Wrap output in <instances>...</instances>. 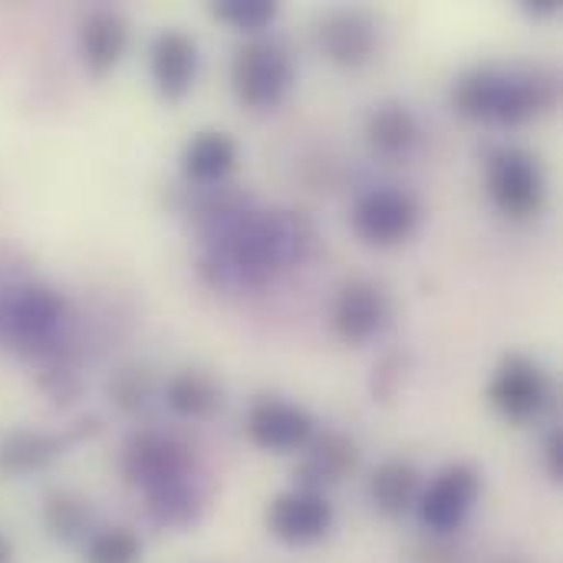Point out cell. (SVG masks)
I'll return each instance as SVG.
<instances>
[{
    "label": "cell",
    "instance_id": "1",
    "mask_svg": "<svg viewBox=\"0 0 563 563\" xmlns=\"http://www.w3.org/2000/svg\"><path fill=\"white\" fill-rule=\"evenodd\" d=\"M554 102V79L531 69L482 66L459 79L455 106L462 115L478 122L518 125Z\"/></svg>",
    "mask_w": 563,
    "mask_h": 563
},
{
    "label": "cell",
    "instance_id": "2",
    "mask_svg": "<svg viewBox=\"0 0 563 563\" xmlns=\"http://www.w3.org/2000/svg\"><path fill=\"white\" fill-rule=\"evenodd\" d=\"M66 323V300L53 287L30 284L13 290L0 307V330L26 356H43L53 350L59 327Z\"/></svg>",
    "mask_w": 563,
    "mask_h": 563
},
{
    "label": "cell",
    "instance_id": "3",
    "mask_svg": "<svg viewBox=\"0 0 563 563\" xmlns=\"http://www.w3.org/2000/svg\"><path fill=\"white\" fill-rule=\"evenodd\" d=\"M231 86L247 109H274L294 86L290 53L274 40H251L231 59Z\"/></svg>",
    "mask_w": 563,
    "mask_h": 563
},
{
    "label": "cell",
    "instance_id": "4",
    "mask_svg": "<svg viewBox=\"0 0 563 563\" xmlns=\"http://www.w3.org/2000/svg\"><path fill=\"white\" fill-rule=\"evenodd\" d=\"M488 191L508 218H531L544 201V175L531 152L498 148L488 162Z\"/></svg>",
    "mask_w": 563,
    "mask_h": 563
},
{
    "label": "cell",
    "instance_id": "5",
    "mask_svg": "<svg viewBox=\"0 0 563 563\" xmlns=\"http://www.w3.org/2000/svg\"><path fill=\"white\" fill-rule=\"evenodd\" d=\"M488 399L505 419L531 422L548 409L551 383H548L544 369L534 360H528L521 353H511V356L501 360V366H498V373H495V379L488 386Z\"/></svg>",
    "mask_w": 563,
    "mask_h": 563
},
{
    "label": "cell",
    "instance_id": "6",
    "mask_svg": "<svg viewBox=\"0 0 563 563\" xmlns=\"http://www.w3.org/2000/svg\"><path fill=\"white\" fill-rule=\"evenodd\" d=\"M419 224V205L402 188H373L353 208V228L366 244H402Z\"/></svg>",
    "mask_w": 563,
    "mask_h": 563
},
{
    "label": "cell",
    "instance_id": "7",
    "mask_svg": "<svg viewBox=\"0 0 563 563\" xmlns=\"http://www.w3.org/2000/svg\"><path fill=\"white\" fill-rule=\"evenodd\" d=\"M482 495V475L459 462L435 475L429 492L419 498V518L432 534H452L465 525L468 511Z\"/></svg>",
    "mask_w": 563,
    "mask_h": 563
},
{
    "label": "cell",
    "instance_id": "8",
    "mask_svg": "<svg viewBox=\"0 0 563 563\" xmlns=\"http://www.w3.org/2000/svg\"><path fill=\"white\" fill-rule=\"evenodd\" d=\"M122 475L129 485L152 492L158 485L191 475V455L181 442L158 432H135L122 452Z\"/></svg>",
    "mask_w": 563,
    "mask_h": 563
},
{
    "label": "cell",
    "instance_id": "9",
    "mask_svg": "<svg viewBox=\"0 0 563 563\" xmlns=\"http://www.w3.org/2000/svg\"><path fill=\"white\" fill-rule=\"evenodd\" d=\"M267 531L294 548H307L317 544L330 534L333 528V508L320 492H307V488H294L277 495L267 505Z\"/></svg>",
    "mask_w": 563,
    "mask_h": 563
},
{
    "label": "cell",
    "instance_id": "10",
    "mask_svg": "<svg viewBox=\"0 0 563 563\" xmlns=\"http://www.w3.org/2000/svg\"><path fill=\"white\" fill-rule=\"evenodd\" d=\"M247 435L264 452H297L317 435V422L294 402L257 399L247 412Z\"/></svg>",
    "mask_w": 563,
    "mask_h": 563
},
{
    "label": "cell",
    "instance_id": "11",
    "mask_svg": "<svg viewBox=\"0 0 563 563\" xmlns=\"http://www.w3.org/2000/svg\"><path fill=\"white\" fill-rule=\"evenodd\" d=\"M389 320L386 294L369 280L346 284L333 300V330L343 343H369Z\"/></svg>",
    "mask_w": 563,
    "mask_h": 563
},
{
    "label": "cell",
    "instance_id": "12",
    "mask_svg": "<svg viewBox=\"0 0 563 563\" xmlns=\"http://www.w3.org/2000/svg\"><path fill=\"white\" fill-rule=\"evenodd\" d=\"M317 46L336 66H363L376 49V23L363 10H333L317 23Z\"/></svg>",
    "mask_w": 563,
    "mask_h": 563
},
{
    "label": "cell",
    "instance_id": "13",
    "mask_svg": "<svg viewBox=\"0 0 563 563\" xmlns=\"http://www.w3.org/2000/svg\"><path fill=\"white\" fill-rule=\"evenodd\" d=\"M356 462H360V452H356V442L350 435H343V432L313 435L303 445V462L297 468L300 488L323 495V488L343 482L356 468Z\"/></svg>",
    "mask_w": 563,
    "mask_h": 563
},
{
    "label": "cell",
    "instance_id": "14",
    "mask_svg": "<svg viewBox=\"0 0 563 563\" xmlns=\"http://www.w3.org/2000/svg\"><path fill=\"white\" fill-rule=\"evenodd\" d=\"M198 73V46L181 30H165L152 43V79L165 99H181Z\"/></svg>",
    "mask_w": 563,
    "mask_h": 563
},
{
    "label": "cell",
    "instance_id": "15",
    "mask_svg": "<svg viewBox=\"0 0 563 563\" xmlns=\"http://www.w3.org/2000/svg\"><path fill=\"white\" fill-rule=\"evenodd\" d=\"M125 46H129V23L122 20V13L96 10V13H89L82 20L79 53H82V63L96 76H106L109 69H115V63L122 59Z\"/></svg>",
    "mask_w": 563,
    "mask_h": 563
},
{
    "label": "cell",
    "instance_id": "16",
    "mask_svg": "<svg viewBox=\"0 0 563 563\" xmlns=\"http://www.w3.org/2000/svg\"><path fill=\"white\" fill-rule=\"evenodd\" d=\"M66 449V439L53 432L13 429L0 439V478H23L53 465Z\"/></svg>",
    "mask_w": 563,
    "mask_h": 563
},
{
    "label": "cell",
    "instance_id": "17",
    "mask_svg": "<svg viewBox=\"0 0 563 563\" xmlns=\"http://www.w3.org/2000/svg\"><path fill=\"white\" fill-rule=\"evenodd\" d=\"M234 165H238V145L224 132H198L181 155L185 175L198 185L224 181L234 172Z\"/></svg>",
    "mask_w": 563,
    "mask_h": 563
},
{
    "label": "cell",
    "instance_id": "18",
    "mask_svg": "<svg viewBox=\"0 0 563 563\" xmlns=\"http://www.w3.org/2000/svg\"><path fill=\"white\" fill-rule=\"evenodd\" d=\"M419 498V472L412 462L406 459H389L383 462L373 478H369V501L379 515L386 518H399L412 508V501Z\"/></svg>",
    "mask_w": 563,
    "mask_h": 563
},
{
    "label": "cell",
    "instance_id": "19",
    "mask_svg": "<svg viewBox=\"0 0 563 563\" xmlns=\"http://www.w3.org/2000/svg\"><path fill=\"white\" fill-rule=\"evenodd\" d=\"M145 498H148L152 521L162 528H191L205 511V495L198 492L191 475L158 485V488L145 492Z\"/></svg>",
    "mask_w": 563,
    "mask_h": 563
},
{
    "label": "cell",
    "instance_id": "20",
    "mask_svg": "<svg viewBox=\"0 0 563 563\" xmlns=\"http://www.w3.org/2000/svg\"><path fill=\"white\" fill-rule=\"evenodd\" d=\"M366 142L383 155H402L419 142V119L402 102H383L366 115Z\"/></svg>",
    "mask_w": 563,
    "mask_h": 563
},
{
    "label": "cell",
    "instance_id": "21",
    "mask_svg": "<svg viewBox=\"0 0 563 563\" xmlns=\"http://www.w3.org/2000/svg\"><path fill=\"white\" fill-rule=\"evenodd\" d=\"M165 402L181 419H205L221 406V386L201 369H181L168 379Z\"/></svg>",
    "mask_w": 563,
    "mask_h": 563
},
{
    "label": "cell",
    "instance_id": "22",
    "mask_svg": "<svg viewBox=\"0 0 563 563\" xmlns=\"http://www.w3.org/2000/svg\"><path fill=\"white\" fill-rule=\"evenodd\" d=\"M43 525H46L53 541L73 544V541H82L89 534L92 508L86 498H79L73 492H53L43 501Z\"/></svg>",
    "mask_w": 563,
    "mask_h": 563
},
{
    "label": "cell",
    "instance_id": "23",
    "mask_svg": "<svg viewBox=\"0 0 563 563\" xmlns=\"http://www.w3.org/2000/svg\"><path fill=\"white\" fill-rule=\"evenodd\" d=\"M86 563H139L142 561V541L129 528H106L96 531L86 541L82 551Z\"/></svg>",
    "mask_w": 563,
    "mask_h": 563
},
{
    "label": "cell",
    "instance_id": "24",
    "mask_svg": "<svg viewBox=\"0 0 563 563\" xmlns=\"http://www.w3.org/2000/svg\"><path fill=\"white\" fill-rule=\"evenodd\" d=\"M211 13H214L221 23L234 26V30L257 33V30H264V26L274 23L277 3H271V0H218V3L211 7Z\"/></svg>",
    "mask_w": 563,
    "mask_h": 563
},
{
    "label": "cell",
    "instance_id": "25",
    "mask_svg": "<svg viewBox=\"0 0 563 563\" xmlns=\"http://www.w3.org/2000/svg\"><path fill=\"white\" fill-rule=\"evenodd\" d=\"M109 396L122 412H139L148 406L152 396V376L142 366H125L109 379Z\"/></svg>",
    "mask_w": 563,
    "mask_h": 563
},
{
    "label": "cell",
    "instance_id": "26",
    "mask_svg": "<svg viewBox=\"0 0 563 563\" xmlns=\"http://www.w3.org/2000/svg\"><path fill=\"white\" fill-rule=\"evenodd\" d=\"M40 386H43V393H46L53 402H73V399L79 396V376H76L66 363L49 366V369L40 376Z\"/></svg>",
    "mask_w": 563,
    "mask_h": 563
},
{
    "label": "cell",
    "instance_id": "27",
    "mask_svg": "<svg viewBox=\"0 0 563 563\" xmlns=\"http://www.w3.org/2000/svg\"><path fill=\"white\" fill-rule=\"evenodd\" d=\"M544 465L551 482H563V435L561 429H554L544 442Z\"/></svg>",
    "mask_w": 563,
    "mask_h": 563
},
{
    "label": "cell",
    "instance_id": "28",
    "mask_svg": "<svg viewBox=\"0 0 563 563\" xmlns=\"http://www.w3.org/2000/svg\"><path fill=\"white\" fill-rule=\"evenodd\" d=\"M558 3L561 0H531V3H525V10L534 16H551V13H558Z\"/></svg>",
    "mask_w": 563,
    "mask_h": 563
},
{
    "label": "cell",
    "instance_id": "29",
    "mask_svg": "<svg viewBox=\"0 0 563 563\" xmlns=\"http://www.w3.org/2000/svg\"><path fill=\"white\" fill-rule=\"evenodd\" d=\"M0 563H10V544L0 538Z\"/></svg>",
    "mask_w": 563,
    "mask_h": 563
},
{
    "label": "cell",
    "instance_id": "30",
    "mask_svg": "<svg viewBox=\"0 0 563 563\" xmlns=\"http://www.w3.org/2000/svg\"><path fill=\"white\" fill-rule=\"evenodd\" d=\"M498 563H521V561H498Z\"/></svg>",
    "mask_w": 563,
    "mask_h": 563
}]
</instances>
